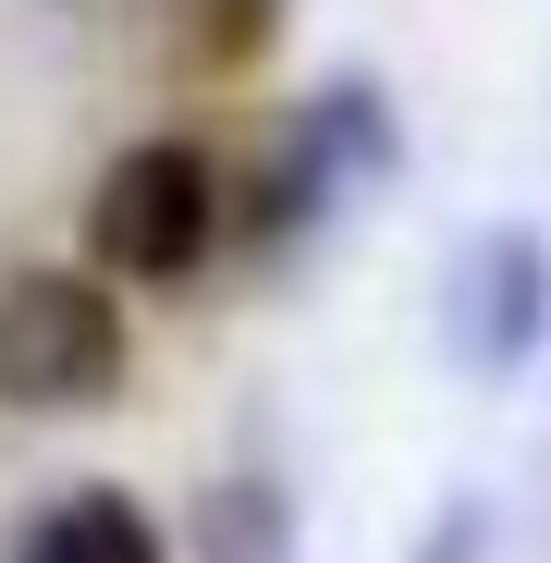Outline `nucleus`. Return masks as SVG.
<instances>
[{"instance_id": "nucleus-1", "label": "nucleus", "mask_w": 551, "mask_h": 563, "mask_svg": "<svg viewBox=\"0 0 551 563\" xmlns=\"http://www.w3.org/2000/svg\"><path fill=\"white\" fill-rule=\"evenodd\" d=\"M123 393V307L86 269H13L0 282V405L86 417Z\"/></svg>"}, {"instance_id": "nucleus-2", "label": "nucleus", "mask_w": 551, "mask_h": 563, "mask_svg": "<svg viewBox=\"0 0 551 563\" xmlns=\"http://www.w3.org/2000/svg\"><path fill=\"white\" fill-rule=\"evenodd\" d=\"M209 233H221V172L184 135L123 147L99 172V197H86V257H99L111 282H184L209 257Z\"/></svg>"}, {"instance_id": "nucleus-3", "label": "nucleus", "mask_w": 551, "mask_h": 563, "mask_svg": "<svg viewBox=\"0 0 551 563\" xmlns=\"http://www.w3.org/2000/svg\"><path fill=\"white\" fill-rule=\"evenodd\" d=\"M551 331V245L527 221H491L453 245V282H441V343L466 380H515Z\"/></svg>"}, {"instance_id": "nucleus-4", "label": "nucleus", "mask_w": 551, "mask_h": 563, "mask_svg": "<svg viewBox=\"0 0 551 563\" xmlns=\"http://www.w3.org/2000/svg\"><path fill=\"white\" fill-rule=\"evenodd\" d=\"M13 563H172V551H159V527H147L123 490H62V503L13 539Z\"/></svg>"}]
</instances>
